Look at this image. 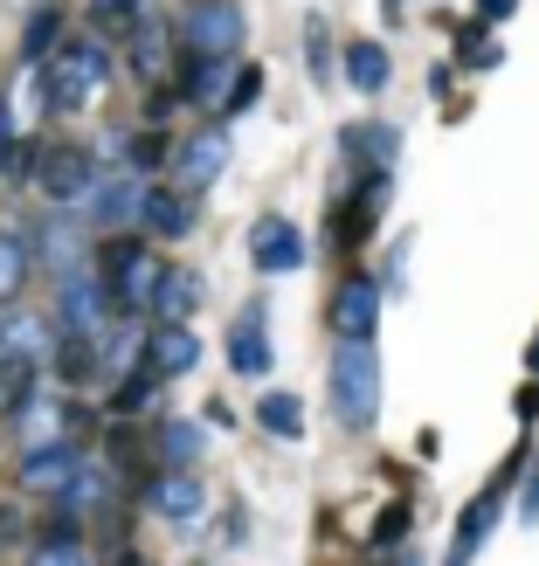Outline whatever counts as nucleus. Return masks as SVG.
Segmentation results:
<instances>
[{
	"label": "nucleus",
	"mask_w": 539,
	"mask_h": 566,
	"mask_svg": "<svg viewBox=\"0 0 539 566\" xmlns=\"http://www.w3.org/2000/svg\"><path fill=\"white\" fill-rule=\"evenodd\" d=\"M491 525H498V491H485L470 504V512L457 518V546H449V566H470L477 559V546L491 539Z\"/></svg>",
	"instance_id": "18"
},
{
	"label": "nucleus",
	"mask_w": 539,
	"mask_h": 566,
	"mask_svg": "<svg viewBox=\"0 0 539 566\" xmlns=\"http://www.w3.org/2000/svg\"><path fill=\"white\" fill-rule=\"evenodd\" d=\"M146 504H153V512H166V518H201V484H194L187 470L153 476V484H146Z\"/></svg>",
	"instance_id": "19"
},
{
	"label": "nucleus",
	"mask_w": 539,
	"mask_h": 566,
	"mask_svg": "<svg viewBox=\"0 0 539 566\" xmlns=\"http://www.w3.org/2000/svg\"><path fill=\"white\" fill-rule=\"evenodd\" d=\"M304 35H311V76H325V28H319V21H311V28H304Z\"/></svg>",
	"instance_id": "36"
},
{
	"label": "nucleus",
	"mask_w": 539,
	"mask_h": 566,
	"mask_svg": "<svg viewBox=\"0 0 539 566\" xmlns=\"http://www.w3.org/2000/svg\"><path fill=\"white\" fill-rule=\"evenodd\" d=\"M194 304H201V276L166 263V270H159V291H153V311H146V318H153V325H174V318H187Z\"/></svg>",
	"instance_id": "17"
},
{
	"label": "nucleus",
	"mask_w": 539,
	"mask_h": 566,
	"mask_svg": "<svg viewBox=\"0 0 539 566\" xmlns=\"http://www.w3.org/2000/svg\"><path fill=\"white\" fill-rule=\"evenodd\" d=\"M402 566H408V559H402Z\"/></svg>",
	"instance_id": "43"
},
{
	"label": "nucleus",
	"mask_w": 539,
	"mask_h": 566,
	"mask_svg": "<svg viewBox=\"0 0 539 566\" xmlns=\"http://www.w3.org/2000/svg\"><path fill=\"white\" fill-rule=\"evenodd\" d=\"M104 76H111V55H104V42H97V35L63 42V49H49L42 104H49V111H83V104L104 91Z\"/></svg>",
	"instance_id": "2"
},
{
	"label": "nucleus",
	"mask_w": 539,
	"mask_h": 566,
	"mask_svg": "<svg viewBox=\"0 0 539 566\" xmlns=\"http://www.w3.org/2000/svg\"><path fill=\"white\" fill-rule=\"evenodd\" d=\"M28 566H91V559H83V546L70 539V532H49V539L28 553Z\"/></svg>",
	"instance_id": "30"
},
{
	"label": "nucleus",
	"mask_w": 539,
	"mask_h": 566,
	"mask_svg": "<svg viewBox=\"0 0 539 566\" xmlns=\"http://www.w3.org/2000/svg\"><path fill=\"white\" fill-rule=\"evenodd\" d=\"M146 366H153L159 380H180V374H194V366H201V338L187 332V318L146 332Z\"/></svg>",
	"instance_id": "9"
},
{
	"label": "nucleus",
	"mask_w": 539,
	"mask_h": 566,
	"mask_svg": "<svg viewBox=\"0 0 539 566\" xmlns=\"http://www.w3.org/2000/svg\"><path fill=\"white\" fill-rule=\"evenodd\" d=\"M63 429H70V408L55 401L49 387H35L28 401L14 408V436L28 442V449H42V442H63Z\"/></svg>",
	"instance_id": "12"
},
{
	"label": "nucleus",
	"mask_w": 539,
	"mask_h": 566,
	"mask_svg": "<svg viewBox=\"0 0 539 566\" xmlns=\"http://www.w3.org/2000/svg\"><path fill=\"white\" fill-rule=\"evenodd\" d=\"M464 63H498V49H485V35H464Z\"/></svg>",
	"instance_id": "37"
},
{
	"label": "nucleus",
	"mask_w": 539,
	"mask_h": 566,
	"mask_svg": "<svg viewBox=\"0 0 539 566\" xmlns=\"http://www.w3.org/2000/svg\"><path fill=\"white\" fill-rule=\"evenodd\" d=\"M166 63V21H146V14H138V70H159Z\"/></svg>",
	"instance_id": "32"
},
{
	"label": "nucleus",
	"mask_w": 539,
	"mask_h": 566,
	"mask_svg": "<svg viewBox=\"0 0 539 566\" xmlns=\"http://www.w3.org/2000/svg\"><path fill=\"white\" fill-rule=\"evenodd\" d=\"M346 76H353V91H360V97H381V91H387V76H394L387 49H381V42H353V49H346Z\"/></svg>",
	"instance_id": "22"
},
{
	"label": "nucleus",
	"mask_w": 539,
	"mask_h": 566,
	"mask_svg": "<svg viewBox=\"0 0 539 566\" xmlns=\"http://www.w3.org/2000/svg\"><path fill=\"white\" fill-rule=\"evenodd\" d=\"M138 221H146L153 235H166V242L194 235V208H187V193H174V187H146V193H138Z\"/></svg>",
	"instance_id": "13"
},
{
	"label": "nucleus",
	"mask_w": 539,
	"mask_h": 566,
	"mask_svg": "<svg viewBox=\"0 0 539 566\" xmlns=\"http://www.w3.org/2000/svg\"><path fill=\"white\" fill-rule=\"evenodd\" d=\"M35 366L42 359H21V353H0V415H14L28 394H35L42 380H35Z\"/></svg>",
	"instance_id": "24"
},
{
	"label": "nucleus",
	"mask_w": 539,
	"mask_h": 566,
	"mask_svg": "<svg viewBox=\"0 0 539 566\" xmlns=\"http://www.w3.org/2000/svg\"><path fill=\"white\" fill-rule=\"evenodd\" d=\"M339 146H346V153H366V166H374V174H387V159H394V146H402V138H394V125H353Z\"/></svg>",
	"instance_id": "26"
},
{
	"label": "nucleus",
	"mask_w": 539,
	"mask_h": 566,
	"mask_svg": "<svg viewBox=\"0 0 539 566\" xmlns=\"http://www.w3.org/2000/svg\"><path fill=\"white\" fill-rule=\"evenodd\" d=\"M21 283H28V249L14 235H0V304H14Z\"/></svg>",
	"instance_id": "29"
},
{
	"label": "nucleus",
	"mask_w": 539,
	"mask_h": 566,
	"mask_svg": "<svg viewBox=\"0 0 539 566\" xmlns=\"http://www.w3.org/2000/svg\"><path fill=\"white\" fill-rule=\"evenodd\" d=\"M325 325L339 332V338H374V325H381V283H366V276H346L332 291V311H325Z\"/></svg>",
	"instance_id": "8"
},
{
	"label": "nucleus",
	"mask_w": 539,
	"mask_h": 566,
	"mask_svg": "<svg viewBox=\"0 0 539 566\" xmlns=\"http://www.w3.org/2000/svg\"><path fill=\"white\" fill-rule=\"evenodd\" d=\"M111 311H118V297H111L104 276H91V270L63 276V311H55V325H63L70 338H104Z\"/></svg>",
	"instance_id": "4"
},
{
	"label": "nucleus",
	"mask_w": 539,
	"mask_h": 566,
	"mask_svg": "<svg viewBox=\"0 0 539 566\" xmlns=\"http://www.w3.org/2000/svg\"><path fill=\"white\" fill-rule=\"evenodd\" d=\"M55 374H63L70 387H97V380H111V366H104V346H97V338H55Z\"/></svg>",
	"instance_id": "15"
},
{
	"label": "nucleus",
	"mask_w": 539,
	"mask_h": 566,
	"mask_svg": "<svg viewBox=\"0 0 539 566\" xmlns=\"http://www.w3.org/2000/svg\"><path fill=\"white\" fill-rule=\"evenodd\" d=\"M402 532H408V504H394V512H387V525L374 532V546H387V553H394V539H402Z\"/></svg>",
	"instance_id": "35"
},
{
	"label": "nucleus",
	"mask_w": 539,
	"mask_h": 566,
	"mask_svg": "<svg viewBox=\"0 0 539 566\" xmlns=\"http://www.w3.org/2000/svg\"><path fill=\"white\" fill-rule=\"evenodd\" d=\"M159 256H153V249L146 242H111L104 249V283H111V297H118V311H138V318H146V311H153V291H159Z\"/></svg>",
	"instance_id": "3"
},
{
	"label": "nucleus",
	"mask_w": 539,
	"mask_h": 566,
	"mask_svg": "<svg viewBox=\"0 0 539 566\" xmlns=\"http://www.w3.org/2000/svg\"><path fill=\"white\" fill-rule=\"evenodd\" d=\"M229 366H236V374H249V380L270 374V338H263V311L257 304H249L242 318H236V332H229Z\"/></svg>",
	"instance_id": "16"
},
{
	"label": "nucleus",
	"mask_w": 539,
	"mask_h": 566,
	"mask_svg": "<svg viewBox=\"0 0 539 566\" xmlns=\"http://www.w3.org/2000/svg\"><path fill=\"white\" fill-rule=\"evenodd\" d=\"M76 463H83V457H76L70 442H42V449H28V457H21V491L55 497V491L70 484V470H76Z\"/></svg>",
	"instance_id": "11"
},
{
	"label": "nucleus",
	"mask_w": 539,
	"mask_h": 566,
	"mask_svg": "<svg viewBox=\"0 0 539 566\" xmlns=\"http://www.w3.org/2000/svg\"><path fill=\"white\" fill-rule=\"evenodd\" d=\"M257 421H263V436H277V442H298L304 436V401H298V394H263V401H257Z\"/></svg>",
	"instance_id": "23"
},
{
	"label": "nucleus",
	"mask_w": 539,
	"mask_h": 566,
	"mask_svg": "<svg viewBox=\"0 0 539 566\" xmlns=\"http://www.w3.org/2000/svg\"><path fill=\"white\" fill-rule=\"evenodd\" d=\"M42 256H49V270H55V276H76V270H91V263H83V229H76L70 214H55L49 229H42Z\"/></svg>",
	"instance_id": "20"
},
{
	"label": "nucleus",
	"mask_w": 539,
	"mask_h": 566,
	"mask_svg": "<svg viewBox=\"0 0 539 566\" xmlns=\"http://www.w3.org/2000/svg\"><path fill=\"white\" fill-rule=\"evenodd\" d=\"M138 193H146L138 180H104V187L83 193V208H91L83 221L91 229H125V221H138Z\"/></svg>",
	"instance_id": "14"
},
{
	"label": "nucleus",
	"mask_w": 539,
	"mask_h": 566,
	"mask_svg": "<svg viewBox=\"0 0 539 566\" xmlns=\"http://www.w3.org/2000/svg\"><path fill=\"white\" fill-rule=\"evenodd\" d=\"M180 35H187L194 55H236L242 49V8H236V0H201V8L187 14Z\"/></svg>",
	"instance_id": "5"
},
{
	"label": "nucleus",
	"mask_w": 539,
	"mask_h": 566,
	"mask_svg": "<svg viewBox=\"0 0 539 566\" xmlns=\"http://www.w3.org/2000/svg\"><path fill=\"white\" fill-rule=\"evenodd\" d=\"M257 97H263V70H257V63H242V70L229 76V91H221V111H249Z\"/></svg>",
	"instance_id": "31"
},
{
	"label": "nucleus",
	"mask_w": 539,
	"mask_h": 566,
	"mask_svg": "<svg viewBox=\"0 0 539 566\" xmlns=\"http://www.w3.org/2000/svg\"><path fill=\"white\" fill-rule=\"evenodd\" d=\"M104 491H111V476H104L97 463H76V470H70V484L55 491V504H63V512H83V504H97Z\"/></svg>",
	"instance_id": "27"
},
{
	"label": "nucleus",
	"mask_w": 539,
	"mask_h": 566,
	"mask_svg": "<svg viewBox=\"0 0 539 566\" xmlns=\"http://www.w3.org/2000/svg\"><path fill=\"white\" fill-rule=\"evenodd\" d=\"M221 166H229V138H221V132H194L187 146L174 153V180H180L187 193H201V187L221 180Z\"/></svg>",
	"instance_id": "10"
},
{
	"label": "nucleus",
	"mask_w": 539,
	"mask_h": 566,
	"mask_svg": "<svg viewBox=\"0 0 539 566\" xmlns=\"http://www.w3.org/2000/svg\"><path fill=\"white\" fill-rule=\"evenodd\" d=\"M55 28H63V21H55V8H49V14H35V21H28V35H21V55H28V63H42V55H49V42H55Z\"/></svg>",
	"instance_id": "34"
},
{
	"label": "nucleus",
	"mask_w": 539,
	"mask_h": 566,
	"mask_svg": "<svg viewBox=\"0 0 539 566\" xmlns=\"http://www.w3.org/2000/svg\"><path fill=\"white\" fill-rule=\"evenodd\" d=\"M35 187L49 193V201H83V193L97 187V159L83 146H49L42 166H35Z\"/></svg>",
	"instance_id": "6"
},
{
	"label": "nucleus",
	"mask_w": 539,
	"mask_h": 566,
	"mask_svg": "<svg viewBox=\"0 0 539 566\" xmlns=\"http://www.w3.org/2000/svg\"><path fill=\"white\" fill-rule=\"evenodd\" d=\"M221 76H229V55H194L187 104H221Z\"/></svg>",
	"instance_id": "28"
},
{
	"label": "nucleus",
	"mask_w": 539,
	"mask_h": 566,
	"mask_svg": "<svg viewBox=\"0 0 539 566\" xmlns=\"http://www.w3.org/2000/svg\"><path fill=\"white\" fill-rule=\"evenodd\" d=\"M512 8H519V0H477V21H505Z\"/></svg>",
	"instance_id": "39"
},
{
	"label": "nucleus",
	"mask_w": 539,
	"mask_h": 566,
	"mask_svg": "<svg viewBox=\"0 0 539 566\" xmlns=\"http://www.w3.org/2000/svg\"><path fill=\"white\" fill-rule=\"evenodd\" d=\"M0 353L49 359V353H55V332H49L42 318H28V311H14V318H0Z\"/></svg>",
	"instance_id": "21"
},
{
	"label": "nucleus",
	"mask_w": 539,
	"mask_h": 566,
	"mask_svg": "<svg viewBox=\"0 0 539 566\" xmlns=\"http://www.w3.org/2000/svg\"><path fill=\"white\" fill-rule=\"evenodd\" d=\"M249 263L263 276H291V270H304V235L283 214H263L257 229H249Z\"/></svg>",
	"instance_id": "7"
},
{
	"label": "nucleus",
	"mask_w": 539,
	"mask_h": 566,
	"mask_svg": "<svg viewBox=\"0 0 539 566\" xmlns=\"http://www.w3.org/2000/svg\"><path fill=\"white\" fill-rule=\"evenodd\" d=\"M526 366H532V374H539V338H532V346H526Z\"/></svg>",
	"instance_id": "42"
},
{
	"label": "nucleus",
	"mask_w": 539,
	"mask_h": 566,
	"mask_svg": "<svg viewBox=\"0 0 539 566\" xmlns=\"http://www.w3.org/2000/svg\"><path fill=\"white\" fill-rule=\"evenodd\" d=\"M14 532H21V518H14V512H0V539H14Z\"/></svg>",
	"instance_id": "41"
},
{
	"label": "nucleus",
	"mask_w": 539,
	"mask_h": 566,
	"mask_svg": "<svg viewBox=\"0 0 539 566\" xmlns=\"http://www.w3.org/2000/svg\"><path fill=\"white\" fill-rule=\"evenodd\" d=\"M138 14H146V0H91L97 28H138Z\"/></svg>",
	"instance_id": "33"
},
{
	"label": "nucleus",
	"mask_w": 539,
	"mask_h": 566,
	"mask_svg": "<svg viewBox=\"0 0 539 566\" xmlns=\"http://www.w3.org/2000/svg\"><path fill=\"white\" fill-rule=\"evenodd\" d=\"M325 394L346 429H374L381 421V353L366 338H339V353L325 366Z\"/></svg>",
	"instance_id": "1"
},
{
	"label": "nucleus",
	"mask_w": 539,
	"mask_h": 566,
	"mask_svg": "<svg viewBox=\"0 0 539 566\" xmlns=\"http://www.w3.org/2000/svg\"><path fill=\"white\" fill-rule=\"evenodd\" d=\"M153 153H166V138H132V166H153Z\"/></svg>",
	"instance_id": "38"
},
{
	"label": "nucleus",
	"mask_w": 539,
	"mask_h": 566,
	"mask_svg": "<svg viewBox=\"0 0 539 566\" xmlns=\"http://www.w3.org/2000/svg\"><path fill=\"white\" fill-rule=\"evenodd\" d=\"M526 525H539V470H532V491H526Z\"/></svg>",
	"instance_id": "40"
},
{
	"label": "nucleus",
	"mask_w": 539,
	"mask_h": 566,
	"mask_svg": "<svg viewBox=\"0 0 539 566\" xmlns=\"http://www.w3.org/2000/svg\"><path fill=\"white\" fill-rule=\"evenodd\" d=\"M159 463L166 470H194L201 463V429H194V421H166L159 429Z\"/></svg>",
	"instance_id": "25"
}]
</instances>
